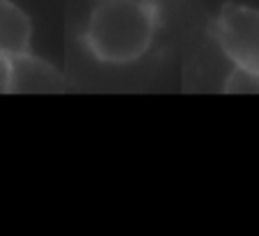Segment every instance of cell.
<instances>
[{
	"label": "cell",
	"instance_id": "cell-3",
	"mask_svg": "<svg viewBox=\"0 0 259 236\" xmlns=\"http://www.w3.org/2000/svg\"><path fill=\"white\" fill-rule=\"evenodd\" d=\"M62 76L53 64L32 53L12 58V92H60Z\"/></svg>",
	"mask_w": 259,
	"mask_h": 236
},
{
	"label": "cell",
	"instance_id": "cell-2",
	"mask_svg": "<svg viewBox=\"0 0 259 236\" xmlns=\"http://www.w3.org/2000/svg\"><path fill=\"white\" fill-rule=\"evenodd\" d=\"M215 39L220 51L239 69L259 71V10L227 3L215 19Z\"/></svg>",
	"mask_w": 259,
	"mask_h": 236
},
{
	"label": "cell",
	"instance_id": "cell-5",
	"mask_svg": "<svg viewBox=\"0 0 259 236\" xmlns=\"http://www.w3.org/2000/svg\"><path fill=\"white\" fill-rule=\"evenodd\" d=\"M225 92H250L259 94V71L239 69L234 67L225 80Z\"/></svg>",
	"mask_w": 259,
	"mask_h": 236
},
{
	"label": "cell",
	"instance_id": "cell-6",
	"mask_svg": "<svg viewBox=\"0 0 259 236\" xmlns=\"http://www.w3.org/2000/svg\"><path fill=\"white\" fill-rule=\"evenodd\" d=\"M12 92V58L0 55V94Z\"/></svg>",
	"mask_w": 259,
	"mask_h": 236
},
{
	"label": "cell",
	"instance_id": "cell-4",
	"mask_svg": "<svg viewBox=\"0 0 259 236\" xmlns=\"http://www.w3.org/2000/svg\"><path fill=\"white\" fill-rule=\"evenodd\" d=\"M32 21L12 0H0V55L19 58L30 53Z\"/></svg>",
	"mask_w": 259,
	"mask_h": 236
},
{
	"label": "cell",
	"instance_id": "cell-1",
	"mask_svg": "<svg viewBox=\"0 0 259 236\" xmlns=\"http://www.w3.org/2000/svg\"><path fill=\"white\" fill-rule=\"evenodd\" d=\"M158 16L147 0H99L88 14L83 46L101 64L138 62L152 49Z\"/></svg>",
	"mask_w": 259,
	"mask_h": 236
}]
</instances>
